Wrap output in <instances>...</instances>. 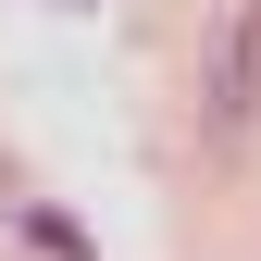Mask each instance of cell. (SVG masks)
I'll list each match as a JSON object with an SVG mask.
<instances>
[{
	"instance_id": "6da1fadb",
	"label": "cell",
	"mask_w": 261,
	"mask_h": 261,
	"mask_svg": "<svg viewBox=\"0 0 261 261\" xmlns=\"http://www.w3.org/2000/svg\"><path fill=\"white\" fill-rule=\"evenodd\" d=\"M199 124H212V149H249V124H261V0H224V25L199 50Z\"/></svg>"
}]
</instances>
